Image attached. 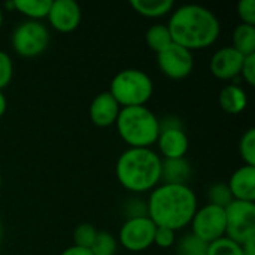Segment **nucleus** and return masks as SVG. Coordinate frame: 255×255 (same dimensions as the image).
<instances>
[{
  "label": "nucleus",
  "instance_id": "nucleus-33",
  "mask_svg": "<svg viewBox=\"0 0 255 255\" xmlns=\"http://www.w3.org/2000/svg\"><path fill=\"white\" fill-rule=\"evenodd\" d=\"M60 255H93V253L88 248H81V247L72 245V247L66 248Z\"/></svg>",
  "mask_w": 255,
  "mask_h": 255
},
{
  "label": "nucleus",
  "instance_id": "nucleus-36",
  "mask_svg": "<svg viewBox=\"0 0 255 255\" xmlns=\"http://www.w3.org/2000/svg\"><path fill=\"white\" fill-rule=\"evenodd\" d=\"M3 239V226H1V221H0V242Z\"/></svg>",
  "mask_w": 255,
  "mask_h": 255
},
{
  "label": "nucleus",
  "instance_id": "nucleus-10",
  "mask_svg": "<svg viewBox=\"0 0 255 255\" xmlns=\"http://www.w3.org/2000/svg\"><path fill=\"white\" fill-rule=\"evenodd\" d=\"M157 64L167 78L179 81L191 75L194 69V55L181 45L172 43L157 54Z\"/></svg>",
  "mask_w": 255,
  "mask_h": 255
},
{
  "label": "nucleus",
  "instance_id": "nucleus-25",
  "mask_svg": "<svg viewBox=\"0 0 255 255\" xmlns=\"http://www.w3.org/2000/svg\"><path fill=\"white\" fill-rule=\"evenodd\" d=\"M239 154L247 166L255 167V128H248L239 140Z\"/></svg>",
  "mask_w": 255,
  "mask_h": 255
},
{
  "label": "nucleus",
  "instance_id": "nucleus-11",
  "mask_svg": "<svg viewBox=\"0 0 255 255\" xmlns=\"http://www.w3.org/2000/svg\"><path fill=\"white\" fill-rule=\"evenodd\" d=\"M46 18L57 31L70 33L79 27L82 10L81 6L73 0H54Z\"/></svg>",
  "mask_w": 255,
  "mask_h": 255
},
{
  "label": "nucleus",
  "instance_id": "nucleus-27",
  "mask_svg": "<svg viewBox=\"0 0 255 255\" xmlns=\"http://www.w3.org/2000/svg\"><path fill=\"white\" fill-rule=\"evenodd\" d=\"M97 229L93 224L84 223L79 224L75 232H73V245L75 247H81V248H91V245L94 244V239L97 236Z\"/></svg>",
  "mask_w": 255,
  "mask_h": 255
},
{
  "label": "nucleus",
  "instance_id": "nucleus-22",
  "mask_svg": "<svg viewBox=\"0 0 255 255\" xmlns=\"http://www.w3.org/2000/svg\"><path fill=\"white\" fill-rule=\"evenodd\" d=\"M208 199L209 205L218 206L226 209L235 199L232 196V191L226 182H215L208 188Z\"/></svg>",
  "mask_w": 255,
  "mask_h": 255
},
{
  "label": "nucleus",
  "instance_id": "nucleus-18",
  "mask_svg": "<svg viewBox=\"0 0 255 255\" xmlns=\"http://www.w3.org/2000/svg\"><path fill=\"white\" fill-rule=\"evenodd\" d=\"M130 6L145 18H160L173 10V0H131Z\"/></svg>",
  "mask_w": 255,
  "mask_h": 255
},
{
  "label": "nucleus",
  "instance_id": "nucleus-29",
  "mask_svg": "<svg viewBox=\"0 0 255 255\" xmlns=\"http://www.w3.org/2000/svg\"><path fill=\"white\" fill-rule=\"evenodd\" d=\"M238 15L242 24L255 27V0H241L238 3Z\"/></svg>",
  "mask_w": 255,
  "mask_h": 255
},
{
  "label": "nucleus",
  "instance_id": "nucleus-14",
  "mask_svg": "<svg viewBox=\"0 0 255 255\" xmlns=\"http://www.w3.org/2000/svg\"><path fill=\"white\" fill-rule=\"evenodd\" d=\"M157 145L164 160H175L185 157L190 140L184 128H166L160 130Z\"/></svg>",
  "mask_w": 255,
  "mask_h": 255
},
{
  "label": "nucleus",
  "instance_id": "nucleus-30",
  "mask_svg": "<svg viewBox=\"0 0 255 255\" xmlns=\"http://www.w3.org/2000/svg\"><path fill=\"white\" fill-rule=\"evenodd\" d=\"M175 233L170 229L166 227H157L155 229V235H154V245L160 247V248H170L175 244Z\"/></svg>",
  "mask_w": 255,
  "mask_h": 255
},
{
  "label": "nucleus",
  "instance_id": "nucleus-35",
  "mask_svg": "<svg viewBox=\"0 0 255 255\" xmlns=\"http://www.w3.org/2000/svg\"><path fill=\"white\" fill-rule=\"evenodd\" d=\"M6 108H7V102H6V97L3 94V91H0V118L4 115L6 112Z\"/></svg>",
  "mask_w": 255,
  "mask_h": 255
},
{
  "label": "nucleus",
  "instance_id": "nucleus-13",
  "mask_svg": "<svg viewBox=\"0 0 255 255\" xmlns=\"http://www.w3.org/2000/svg\"><path fill=\"white\" fill-rule=\"evenodd\" d=\"M121 106L109 91L97 94L90 106V118L97 127H111L117 123Z\"/></svg>",
  "mask_w": 255,
  "mask_h": 255
},
{
  "label": "nucleus",
  "instance_id": "nucleus-28",
  "mask_svg": "<svg viewBox=\"0 0 255 255\" xmlns=\"http://www.w3.org/2000/svg\"><path fill=\"white\" fill-rule=\"evenodd\" d=\"M13 76V63L7 52L0 49V91L6 88Z\"/></svg>",
  "mask_w": 255,
  "mask_h": 255
},
{
  "label": "nucleus",
  "instance_id": "nucleus-1",
  "mask_svg": "<svg viewBox=\"0 0 255 255\" xmlns=\"http://www.w3.org/2000/svg\"><path fill=\"white\" fill-rule=\"evenodd\" d=\"M167 27L173 43L191 52L214 45L221 33L217 15L200 4H184L175 9Z\"/></svg>",
  "mask_w": 255,
  "mask_h": 255
},
{
  "label": "nucleus",
  "instance_id": "nucleus-3",
  "mask_svg": "<svg viewBox=\"0 0 255 255\" xmlns=\"http://www.w3.org/2000/svg\"><path fill=\"white\" fill-rule=\"evenodd\" d=\"M161 161L151 148H128L117 161V179L128 191H152L161 181Z\"/></svg>",
  "mask_w": 255,
  "mask_h": 255
},
{
  "label": "nucleus",
  "instance_id": "nucleus-8",
  "mask_svg": "<svg viewBox=\"0 0 255 255\" xmlns=\"http://www.w3.org/2000/svg\"><path fill=\"white\" fill-rule=\"evenodd\" d=\"M190 224L191 233L209 245L226 236V209L208 203L197 208Z\"/></svg>",
  "mask_w": 255,
  "mask_h": 255
},
{
  "label": "nucleus",
  "instance_id": "nucleus-7",
  "mask_svg": "<svg viewBox=\"0 0 255 255\" xmlns=\"http://www.w3.org/2000/svg\"><path fill=\"white\" fill-rule=\"evenodd\" d=\"M255 236V203L233 200L226 208V238L244 244Z\"/></svg>",
  "mask_w": 255,
  "mask_h": 255
},
{
  "label": "nucleus",
  "instance_id": "nucleus-38",
  "mask_svg": "<svg viewBox=\"0 0 255 255\" xmlns=\"http://www.w3.org/2000/svg\"><path fill=\"white\" fill-rule=\"evenodd\" d=\"M1 181H3V179H1V170H0V187H1Z\"/></svg>",
  "mask_w": 255,
  "mask_h": 255
},
{
  "label": "nucleus",
  "instance_id": "nucleus-19",
  "mask_svg": "<svg viewBox=\"0 0 255 255\" xmlns=\"http://www.w3.org/2000/svg\"><path fill=\"white\" fill-rule=\"evenodd\" d=\"M13 9L30 21H40L48 16L52 0H12Z\"/></svg>",
  "mask_w": 255,
  "mask_h": 255
},
{
  "label": "nucleus",
  "instance_id": "nucleus-6",
  "mask_svg": "<svg viewBox=\"0 0 255 255\" xmlns=\"http://www.w3.org/2000/svg\"><path fill=\"white\" fill-rule=\"evenodd\" d=\"M51 34L45 24L40 21L25 19L15 27L10 36L12 49L25 58H33L43 54L49 45Z\"/></svg>",
  "mask_w": 255,
  "mask_h": 255
},
{
  "label": "nucleus",
  "instance_id": "nucleus-21",
  "mask_svg": "<svg viewBox=\"0 0 255 255\" xmlns=\"http://www.w3.org/2000/svg\"><path fill=\"white\" fill-rule=\"evenodd\" d=\"M145 40H146L148 46L155 54L164 51L167 46H170L173 43L169 27L166 24H154V25H151L145 33Z\"/></svg>",
  "mask_w": 255,
  "mask_h": 255
},
{
  "label": "nucleus",
  "instance_id": "nucleus-12",
  "mask_svg": "<svg viewBox=\"0 0 255 255\" xmlns=\"http://www.w3.org/2000/svg\"><path fill=\"white\" fill-rule=\"evenodd\" d=\"M244 55L233 46H223L211 58V72L217 79L229 81L241 75Z\"/></svg>",
  "mask_w": 255,
  "mask_h": 255
},
{
  "label": "nucleus",
  "instance_id": "nucleus-4",
  "mask_svg": "<svg viewBox=\"0 0 255 255\" xmlns=\"http://www.w3.org/2000/svg\"><path fill=\"white\" fill-rule=\"evenodd\" d=\"M115 126L130 148H151L160 134V120L146 106L121 108Z\"/></svg>",
  "mask_w": 255,
  "mask_h": 255
},
{
  "label": "nucleus",
  "instance_id": "nucleus-32",
  "mask_svg": "<svg viewBox=\"0 0 255 255\" xmlns=\"http://www.w3.org/2000/svg\"><path fill=\"white\" fill-rule=\"evenodd\" d=\"M127 214L128 218H137V217H148V208L146 202L140 199H133L127 205Z\"/></svg>",
  "mask_w": 255,
  "mask_h": 255
},
{
  "label": "nucleus",
  "instance_id": "nucleus-23",
  "mask_svg": "<svg viewBox=\"0 0 255 255\" xmlns=\"http://www.w3.org/2000/svg\"><path fill=\"white\" fill-rule=\"evenodd\" d=\"M90 250L93 255H115L118 250V241L109 232H97L94 244Z\"/></svg>",
  "mask_w": 255,
  "mask_h": 255
},
{
  "label": "nucleus",
  "instance_id": "nucleus-9",
  "mask_svg": "<svg viewBox=\"0 0 255 255\" xmlns=\"http://www.w3.org/2000/svg\"><path fill=\"white\" fill-rule=\"evenodd\" d=\"M157 226L149 217L127 218L118 233L120 244L131 253H142L154 245V235Z\"/></svg>",
  "mask_w": 255,
  "mask_h": 255
},
{
  "label": "nucleus",
  "instance_id": "nucleus-17",
  "mask_svg": "<svg viewBox=\"0 0 255 255\" xmlns=\"http://www.w3.org/2000/svg\"><path fill=\"white\" fill-rule=\"evenodd\" d=\"M218 102H220V106L224 112L232 114V115H238L247 109L248 94L242 87L230 84V85H226L220 91Z\"/></svg>",
  "mask_w": 255,
  "mask_h": 255
},
{
  "label": "nucleus",
  "instance_id": "nucleus-37",
  "mask_svg": "<svg viewBox=\"0 0 255 255\" xmlns=\"http://www.w3.org/2000/svg\"><path fill=\"white\" fill-rule=\"evenodd\" d=\"M1 24H3V10L0 7V27H1Z\"/></svg>",
  "mask_w": 255,
  "mask_h": 255
},
{
  "label": "nucleus",
  "instance_id": "nucleus-31",
  "mask_svg": "<svg viewBox=\"0 0 255 255\" xmlns=\"http://www.w3.org/2000/svg\"><path fill=\"white\" fill-rule=\"evenodd\" d=\"M241 75L245 79V82L251 87L255 85V54L247 55L244 58V64L241 69Z\"/></svg>",
  "mask_w": 255,
  "mask_h": 255
},
{
  "label": "nucleus",
  "instance_id": "nucleus-5",
  "mask_svg": "<svg viewBox=\"0 0 255 255\" xmlns=\"http://www.w3.org/2000/svg\"><path fill=\"white\" fill-rule=\"evenodd\" d=\"M109 93L121 108L145 106L152 97L154 84L143 70L124 69L114 76Z\"/></svg>",
  "mask_w": 255,
  "mask_h": 255
},
{
  "label": "nucleus",
  "instance_id": "nucleus-24",
  "mask_svg": "<svg viewBox=\"0 0 255 255\" xmlns=\"http://www.w3.org/2000/svg\"><path fill=\"white\" fill-rule=\"evenodd\" d=\"M208 244L194 236L185 235L178 244V255H208Z\"/></svg>",
  "mask_w": 255,
  "mask_h": 255
},
{
  "label": "nucleus",
  "instance_id": "nucleus-15",
  "mask_svg": "<svg viewBox=\"0 0 255 255\" xmlns=\"http://www.w3.org/2000/svg\"><path fill=\"white\" fill-rule=\"evenodd\" d=\"M235 200L255 202V167L244 164L233 172L227 182Z\"/></svg>",
  "mask_w": 255,
  "mask_h": 255
},
{
  "label": "nucleus",
  "instance_id": "nucleus-34",
  "mask_svg": "<svg viewBox=\"0 0 255 255\" xmlns=\"http://www.w3.org/2000/svg\"><path fill=\"white\" fill-rule=\"evenodd\" d=\"M242 251L244 255H255V236L242 244Z\"/></svg>",
  "mask_w": 255,
  "mask_h": 255
},
{
  "label": "nucleus",
  "instance_id": "nucleus-26",
  "mask_svg": "<svg viewBox=\"0 0 255 255\" xmlns=\"http://www.w3.org/2000/svg\"><path fill=\"white\" fill-rule=\"evenodd\" d=\"M208 255H244L242 245L229 239V238H221L208 247Z\"/></svg>",
  "mask_w": 255,
  "mask_h": 255
},
{
  "label": "nucleus",
  "instance_id": "nucleus-2",
  "mask_svg": "<svg viewBox=\"0 0 255 255\" xmlns=\"http://www.w3.org/2000/svg\"><path fill=\"white\" fill-rule=\"evenodd\" d=\"M148 217L157 227L178 232L188 226L197 211L196 193L188 185H157L146 202Z\"/></svg>",
  "mask_w": 255,
  "mask_h": 255
},
{
  "label": "nucleus",
  "instance_id": "nucleus-16",
  "mask_svg": "<svg viewBox=\"0 0 255 255\" xmlns=\"http://www.w3.org/2000/svg\"><path fill=\"white\" fill-rule=\"evenodd\" d=\"M191 173H193L191 164L185 157L161 161V181H163V184L188 185Z\"/></svg>",
  "mask_w": 255,
  "mask_h": 255
},
{
  "label": "nucleus",
  "instance_id": "nucleus-20",
  "mask_svg": "<svg viewBox=\"0 0 255 255\" xmlns=\"http://www.w3.org/2000/svg\"><path fill=\"white\" fill-rule=\"evenodd\" d=\"M233 48L244 57L255 54V27L239 24L233 31Z\"/></svg>",
  "mask_w": 255,
  "mask_h": 255
}]
</instances>
